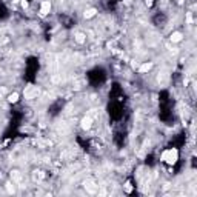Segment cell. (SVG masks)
Instances as JSON below:
<instances>
[{
  "label": "cell",
  "instance_id": "cell-9",
  "mask_svg": "<svg viewBox=\"0 0 197 197\" xmlns=\"http://www.w3.org/2000/svg\"><path fill=\"white\" fill-rule=\"evenodd\" d=\"M123 190H125V193H126V194L132 193V185L129 182H126V183H125V186H123Z\"/></svg>",
  "mask_w": 197,
  "mask_h": 197
},
{
  "label": "cell",
  "instance_id": "cell-14",
  "mask_svg": "<svg viewBox=\"0 0 197 197\" xmlns=\"http://www.w3.org/2000/svg\"><path fill=\"white\" fill-rule=\"evenodd\" d=\"M177 3H180V5H182V3H183V0H177Z\"/></svg>",
  "mask_w": 197,
  "mask_h": 197
},
{
  "label": "cell",
  "instance_id": "cell-6",
  "mask_svg": "<svg viewBox=\"0 0 197 197\" xmlns=\"http://www.w3.org/2000/svg\"><path fill=\"white\" fill-rule=\"evenodd\" d=\"M182 39H183V34L180 31H174V32H171V35H169V40H171L173 43L182 42Z\"/></svg>",
  "mask_w": 197,
  "mask_h": 197
},
{
  "label": "cell",
  "instance_id": "cell-1",
  "mask_svg": "<svg viewBox=\"0 0 197 197\" xmlns=\"http://www.w3.org/2000/svg\"><path fill=\"white\" fill-rule=\"evenodd\" d=\"M160 160H162L163 163L169 165V166H173L177 163V160H179V149L177 148H168L165 149L162 154H160Z\"/></svg>",
  "mask_w": 197,
  "mask_h": 197
},
{
  "label": "cell",
  "instance_id": "cell-10",
  "mask_svg": "<svg viewBox=\"0 0 197 197\" xmlns=\"http://www.w3.org/2000/svg\"><path fill=\"white\" fill-rule=\"evenodd\" d=\"M76 37H77V42H79V43H83V42H85V35H83V34H77Z\"/></svg>",
  "mask_w": 197,
  "mask_h": 197
},
{
  "label": "cell",
  "instance_id": "cell-8",
  "mask_svg": "<svg viewBox=\"0 0 197 197\" xmlns=\"http://www.w3.org/2000/svg\"><path fill=\"white\" fill-rule=\"evenodd\" d=\"M97 14V10H94V8H89V10L85 11V19H91V17H94Z\"/></svg>",
  "mask_w": 197,
  "mask_h": 197
},
{
  "label": "cell",
  "instance_id": "cell-5",
  "mask_svg": "<svg viewBox=\"0 0 197 197\" xmlns=\"http://www.w3.org/2000/svg\"><path fill=\"white\" fill-rule=\"evenodd\" d=\"M80 126H82V129H91V126H93V117H89V115L83 117L82 119V123H80Z\"/></svg>",
  "mask_w": 197,
  "mask_h": 197
},
{
  "label": "cell",
  "instance_id": "cell-12",
  "mask_svg": "<svg viewBox=\"0 0 197 197\" xmlns=\"http://www.w3.org/2000/svg\"><path fill=\"white\" fill-rule=\"evenodd\" d=\"M20 3H22V8H28V2H26V0H20Z\"/></svg>",
  "mask_w": 197,
  "mask_h": 197
},
{
  "label": "cell",
  "instance_id": "cell-7",
  "mask_svg": "<svg viewBox=\"0 0 197 197\" xmlns=\"http://www.w3.org/2000/svg\"><path fill=\"white\" fill-rule=\"evenodd\" d=\"M19 98H20L19 93H11L10 96H8V102H10V103H17V102H19Z\"/></svg>",
  "mask_w": 197,
  "mask_h": 197
},
{
  "label": "cell",
  "instance_id": "cell-4",
  "mask_svg": "<svg viewBox=\"0 0 197 197\" xmlns=\"http://www.w3.org/2000/svg\"><path fill=\"white\" fill-rule=\"evenodd\" d=\"M151 69H153V62H143V63L137 68V73L145 74V73H149Z\"/></svg>",
  "mask_w": 197,
  "mask_h": 197
},
{
  "label": "cell",
  "instance_id": "cell-3",
  "mask_svg": "<svg viewBox=\"0 0 197 197\" xmlns=\"http://www.w3.org/2000/svg\"><path fill=\"white\" fill-rule=\"evenodd\" d=\"M37 94H39V89L35 86H26L25 88V98H34V97H37Z\"/></svg>",
  "mask_w": 197,
  "mask_h": 197
},
{
  "label": "cell",
  "instance_id": "cell-2",
  "mask_svg": "<svg viewBox=\"0 0 197 197\" xmlns=\"http://www.w3.org/2000/svg\"><path fill=\"white\" fill-rule=\"evenodd\" d=\"M52 10V3L51 0H43L40 3V15H48Z\"/></svg>",
  "mask_w": 197,
  "mask_h": 197
},
{
  "label": "cell",
  "instance_id": "cell-11",
  "mask_svg": "<svg viewBox=\"0 0 197 197\" xmlns=\"http://www.w3.org/2000/svg\"><path fill=\"white\" fill-rule=\"evenodd\" d=\"M186 22L188 23H193V14L191 12H186Z\"/></svg>",
  "mask_w": 197,
  "mask_h": 197
},
{
  "label": "cell",
  "instance_id": "cell-13",
  "mask_svg": "<svg viewBox=\"0 0 197 197\" xmlns=\"http://www.w3.org/2000/svg\"><path fill=\"white\" fill-rule=\"evenodd\" d=\"M153 3H154V0H146V5L148 6H153Z\"/></svg>",
  "mask_w": 197,
  "mask_h": 197
}]
</instances>
